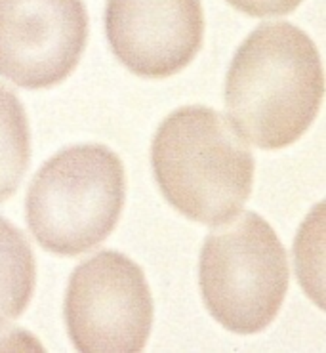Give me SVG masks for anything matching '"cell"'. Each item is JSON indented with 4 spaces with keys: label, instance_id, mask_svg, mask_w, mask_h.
Here are the masks:
<instances>
[{
    "label": "cell",
    "instance_id": "6da1fadb",
    "mask_svg": "<svg viewBox=\"0 0 326 353\" xmlns=\"http://www.w3.org/2000/svg\"><path fill=\"white\" fill-rule=\"evenodd\" d=\"M325 96L320 56L300 27H256L238 46L225 77L229 124L260 149H283L315 123Z\"/></svg>",
    "mask_w": 326,
    "mask_h": 353
},
{
    "label": "cell",
    "instance_id": "7a4b0ae2",
    "mask_svg": "<svg viewBox=\"0 0 326 353\" xmlns=\"http://www.w3.org/2000/svg\"><path fill=\"white\" fill-rule=\"evenodd\" d=\"M151 166L168 205L204 225L233 220L252 193V151L210 107L166 117L151 143Z\"/></svg>",
    "mask_w": 326,
    "mask_h": 353
},
{
    "label": "cell",
    "instance_id": "3957f363",
    "mask_svg": "<svg viewBox=\"0 0 326 353\" xmlns=\"http://www.w3.org/2000/svg\"><path fill=\"white\" fill-rule=\"evenodd\" d=\"M124 199L121 157L101 143L73 145L34 174L25 199L27 225L52 254H84L113 233Z\"/></svg>",
    "mask_w": 326,
    "mask_h": 353
},
{
    "label": "cell",
    "instance_id": "277c9868",
    "mask_svg": "<svg viewBox=\"0 0 326 353\" xmlns=\"http://www.w3.org/2000/svg\"><path fill=\"white\" fill-rule=\"evenodd\" d=\"M288 258L281 239L256 212L204 239L198 285L204 305L223 329L250 336L269 327L288 292Z\"/></svg>",
    "mask_w": 326,
    "mask_h": 353
},
{
    "label": "cell",
    "instance_id": "5b68a950",
    "mask_svg": "<svg viewBox=\"0 0 326 353\" xmlns=\"http://www.w3.org/2000/svg\"><path fill=\"white\" fill-rule=\"evenodd\" d=\"M153 313L145 273L128 256L103 250L71 273L63 315L79 352H141Z\"/></svg>",
    "mask_w": 326,
    "mask_h": 353
},
{
    "label": "cell",
    "instance_id": "8992f818",
    "mask_svg": "<svg viewBox=\"0 0 326 353\" xmlns=\"http://www.w3.org/2000/svg\"><path fill=\"white\" fill-rule=\"evenodd\" d=\"M88 41L82 0H0V77L27 90L65 81Z\"/></svg>",
    "mask_w": 326,
    "mask_h": 353
},
{
    "label": "cell",
    "instance_id": "52a82bcc",
    "mask_svg": "<svg viewBox=\"0 0 326 353\" xmlns=\"http://www.w3.org/2000/svg\"><path fill=\"white\" fill-rule=\"evenodd\" d=\"M114 58L143 79H168L195 59L204 39L201 0H107Z\"/></svg>",
    "mask_w": 326,
    "mask_h": 353
},
{
    "label": "cell",
    "instance_id": "ba28073f",
    "mask_svg": "<svg viewBox=\"0 0 326 353\" xmlns=\"http://www.w3.org/2000/svg\"><path fill=\"white\" fill-rule=\"evenodd\" d=\"M37 263L29 241L0 216V327L17 319L33 298Z\"/></svg>",
    "mask_w": 326,
    "mask_h": 353
},
{
    "label": "cell",
    "instance_id": "9c48e42d",
    "mask_svg": "<svg viewBox=\"0 0 326 353\" xmlns=\"http://www.w3.org/2000/svg\"><path fill=\"white\" fill-rule=\"evenodd\" d=\"M31 163V128L21 101L0 84V203L19 188Z\"/></svg>",
    "mask_w": 326,
    "mask_h": 353
},
{
    "label": "cell",
    "instance_id": "30bf717a",
    "mask_svg": "<svg viewBox=\"0 0 326 353\" xmlns=\"http://www.w3.org/2000/svg\"><path fill=\"white\" fill-rule=\"evenodd\" d=\"M227 2L246 16L277 17L294 12L303 0H227Z\"/></svg>",
    "mask_w": 326,
    "mask_h": 353
}]
</instances>
